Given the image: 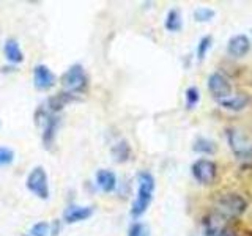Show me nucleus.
Masks as SVG:
<instances>
[{"instance_id":"f257e3e1","label":"nucleus","mask_w":252,"mask_h":236,"mask_svg":"<svg viewBox=\"0 0 252 236\" xmlns=\"http://www.w3.org/2000/svg\"><path fill=\"white\" fill-rule=\"evenodd\" d=\"M155 194V178L150 172H140L137 177V197L132 202L131 214L140 217L148 209Z\"/></svg>"},{"instance_id":"f03ea898","label":"nucleus","mask_w":252,"mask_h":236,"mask_svg":"<svg viewBox=\"0 0 252 236\" xmlns=\"http://www.w3.org/2000/svg\"><path fill=\"white\" fill-rule=\"evenodd\" d=\"M62 85L69 94L82 93L89 85V76H87L84 66L79 65V63L71 65L66 69V73L62 76Z\"/></svg>"},{"instance_id":"7ed1b4c3","label":"nucleus","mask_w":252,"mask_h":236,"mask_svg":"<svg viewBox=\"0 0 252 236\" xmlns=\"http://www.w3.org/2000/svg\"><path fill=\"white\" fill-rule=\"evenodd\" d=\"M246 211V200L238 194H225L216 203V214L225 220L241 216Z\"/></svg>"},{"instance_id":"20e7f679","label":"nucleus","mask_w":252,"mask_h":236,"mask_svg":"<svg viewBox=\"0 0 252 236\" xmlns=\"http://www.w3.org/2000/svg\"><path fill=\"white\" fill-rule=\"evenodd\" d=\"M228 145L233 154L243 161H252V140L240 129H228Z\"/></svg>"},{"instance_id":"39448f33","label":"nucleus","mask_w":252,"mask_h":236,"mask_svg":"<svg viewBox=\"0 0 252 236\" xmlns=\"http://www.w3.org/2000/svg\"><path fill=\"white\" fill-rule=\"evenodd\" d=\"M26 186L32 194L38 197V199H41V200L49 199V195H51L49 179H47L46 170L43 167H39V165L29 173Z\"/></svg>"},{"instance_id":"423d86ee","label":"nucleus","mask_w":252,"mask_h":236,"mask_svg":"<svg viewBox=\"0 0 252 236\" xmlns=\"http://www.w3.org/2000/svg\"><path fill=\"white\" fill-rule=\"evenodd\" d=\"M208 90L211 93V96L218 99L219 102L232 96V84L220 73H213L208 77Z\"/></svg>"},{"instance_id":"0eeeda50","label":"nucleus","mask_w":252,"mask_h":236,"mask_svg":"<svg viewBox=\"0 0 252 236\" xmlns=\"http://www.w3.org/2000/svg\"><path fill=\"white\" fill-rule=\"evenodd\" d=\"M216 164L210 159H197L192 164V177L200 184H211L216 178Z\"/></svg>"},{"instance_id":"6e6552de","label":"nucleus","mask_w":252,"mask_h":236,"mask_svg":"<svg viewBox=\"0 0 252 236\" xmlns=\"http://www.w3.org/2000/svg\"><path fill=\"white\" fill-rule=\"evenodd\" d=\"M33 85L39 91L51 90L55 85V74L52 73L49 66L39 63V65L33 68Z\"/></svg>"},{"instance_id":"1a4fd4ad","label":"nucleus","mask_w":252,"mask_h":236,"mask_svg":"<svg viewBox=\"0 0 252 236\" xmlns=\"http://www.w3.org/2000/svg\"><path fill=\"white\" fill-rule=\"evenodd\" d=\"M41 117H43V142L46 148H49L54 144L55 132H57L60 120L57 114H49L43 107H41Z\"/></svg>"},{"instance_id":"9d476101","label":"nucleus","mask_w":252,"mask_h":236,"mask_svg":"<svg viewBox=\"0 0 252 236\" xmlns=\"http://www.w3.org/2000/svg\"><path fill=\"white\" fill-rule=\"evenodd\" d=\"M251 49V41L246 35H235L228 39V44H227V52L228 55L236 59H241L244 57Z\"/></svg>"},{"instance_id":"9b49d317","label":"nucleus","mask_w":252,"mask_h":236,"mask_svg":"<svg viewBox=\"0 0 252 236\" xmlns=\"http://www.w3.org/2000/svg\"><path fill=\"white\" fill-rule=\"evenodd\" d=\"M93 214V208L92 206H77V205H71L63 212V220L66 224H77L82 222V220H87L89 217H92Z\"/></svg>"},{"instance_id":"f8f14e48","label":"nucleus","mask_w":252,"mask_h":236,"mask_svg":"<svg viewBox=\"0 0 252 236\" xmlns=\"http://www.w3.org/2000/svg\"><path fill=\"white\" fill-rule=\"evenodd\" d=\"M3 54H5V59L10 63H13V65H19V63L24 61V52L21 49L19 43L16 41L14 38L5 39V43H3Z\"/></svg>"},{"instance_id":"ddd939ff","label":"nucleus","mask_w":252,"mask_h":236,"mask_svg":"<svg viewBox=\"0 0 252 236\" xmlns=\"http://www.w3.org/2000/svg\"><path fill=\"white\" fill-rule=\"evenodd\" d=\"M227 222L228 220L222 219L215 212V214L210 216V219L205 222V232H207L208 236H225Z\"/></svg>"},{"instance_id":"4468645a","label":"nucleus","mask_w":252,"mask_h":236,"mask_svg":"<svg viewBox=\"0 0 252 236\" xmlns=\"http://www.w3.org/2000/svg\"><path fill=\"white\" fill-rule=\"evenodd\" d=\"M96 184L102 192H114L117 187V177L112 170L101 169L96 172Z\"/></svg>"},{"instance_id":"2eb2a0df","label":"nucleus","mask_w":252,"mask_h":236,"mask_svg":"<svg viewBox=\"0 0 252 236\" xmlns=\"http://www.w3.org/2000/svg\"><path fill=\"white\" fill-rule=\"evenodd\" d=\"M219 104L227 110H232V112H240V110H243L249 104V98H248V94H244V93H236L235 96L232 94L230 98L225 101H220Z\"/></svg>"},{"instance_id":"dca6fc26","label":"nucleus","mask_w":252,"mask_h":236,"mask_svg":"<svg viewBox=\"0 0 252 236\" xmlns=\"http://www.w3.org/2000/svg\"><path fill=\"white\" fill-rule=\"evenodd\" d=\"M183 27V21H181V14L178 10H170L165 18V29L169 31H180Z\"/></svg>"},{"instance_id":"f3484780","label":"nucleus","mask_w":252,"mask_h":236,"mask_svg":"<svg viewBox=\"0 0 252 236\" xmlns=\"http://www.w3.org/2000/svg\"><path fill=\"white\" fill-rule=\"evenodd\" d=\"M112 154H114V157H115V161H118V162H125V161L129 157V154H131V148H129V145L123 140V142H120V144H117V145L114 147Z\"/></svg>"},{"instance_id":"a211bd4d","label":"nucleus","mask_w":252,"mask_h":236,"mask_svg":"<svg viewBox=\"0 0 252 236\" xmlns=\"http://www.w3.org/2000/svg\"><path fill=\"white\" fill-rule=\"evenodd\" d=\"M194 149H195V151H199V153L213 154L216 151V145H215V142H211L208 139H197Z\"/></svg>"},{"instance_id":"6ab92c4d","label":"nucleus","mask_w":252,"mask_h":236,"mask_svg":"<svg viewBox=\"0 0 252 236\" xmlns=\"http://www.w3.org/2000/svg\"><path fill=\"white\" fill-rule=\"evenodd\" d=\"M194 18L199 22H208L215 18V10H211V8H207V6H200L194 11Z\"/></svg>"},{"instance_id":"aec40b11","label":"nucleus","mask_w":252,"mask_h":236,"mask_svg":"<svg viewBox=\"0 0 252 236\" xmlns=\"http://www.w3.org/2000/svg\"><path fill=\"white\" fill-rule=\"evenodd\" d=\"M49 233H51V227L44 220L33 224L30 228V236H47Z\"/></svg>"},{"instance_id":"412c9836","label":"nucleus","mask_w":252,"mask_h":236,"mask_svg":"<svg viewBox=\"0 0 252 236\" xmlns=\"http://www.w3.org/2000/svg\"><path fill=\"white\" fill-rule=\"evenodd\" d=\"M185 98H186L188 107L192 109L197 104V102H199V99H200V91H199V88H195V87H189V88L186 90V93H185Z\"/></svg>"},{"instance_id":"4be33fe9","label":"nucleus","mask_w":252,"mask_h":236,"mask_svg":"<svg viewBox=\"0 0 252 236\" xmlns=\"http://www.w3.org/2000/svg\"><path fill=\"white\" fill-rule=\"evenodd\" d=\"M211 43H213L211 36H203L199 41V44H197V57H199V60L205 59V55H207V52L210 51V47H211Z\"/></svg>"},{"instance_id":"5701e85b","label":"nucleus","mask_w":252,"mask_h":236,"mask_svg":"<svg viewBox=\"0 0 252 236\" xmlns=\"http://www.w3.org/2000/svg\"><path fill=\"white\" fill-rule=\"evenodd\" d=\"M14 161V153L11 148L0 147V167H6Z\"/></svg>"},{"instance_id":"b1692460","label":"nucleus","mask_w":252,"mask_h":236,"mask_svg":"<svg viewBox=\"0 0 252 236\" xmlns=\"http://www.w3.org/2000/svg\"><path fill=\"white\" fill-rule=\"evenodd\" d=\"M128 236H150L148 227L145 224H142V222H134L129 227Z\"/></svg>"}]
</instances>
